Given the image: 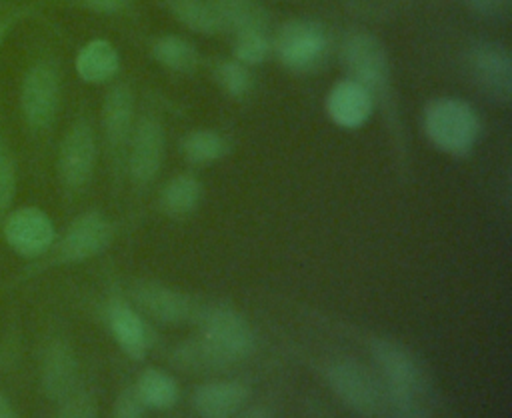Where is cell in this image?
Instances as JSON below:
<instances>
[{"label": "cell", "instance_id": "obj_1", "mask_svg": "<svg viewBox=\"0 0 512 418\" xmlns=\"http://www.w3.org/2000/svg\"><path fill=\"white\" fill-rule=\"evenodd\" d=\"M372 360L380 372L386 404L400 416H424L426 378L408 348L390 338H374L370 342Z\"/></svg>", "mask_w": 512, "mask_h": 418}, {"label": "cell", "instance_id": "obj_2", "mask_svg": "<svg viewBox=\"0 0 512 418\" xmlns=\"http://www.w3.org/2000/svg\"><path fill=\"white\" fill-rule=\"evenodd\" d=\"M422 128L428 142L444 154H468L480 136V118L472 104L456 96H440L426 104Z\"/></svg>", "mask_w": 512, "mask_h": 418}, {"label": "cell", "instance_id": "obj_3", "mask_svg": "<svg viewBox=\"0 0 512 418\" xmlns=\"http://www.w3.org/2000/svg\"><path fill=\"white\" fill-rule=\"evenodd\" d=\"M196 322L200 326V340L216 358L218 366L240 362L254 350V332L248 320L230 306L200 308Z\"/></svg>", "mask_w": 512, "mask_h": 418}, {"label": "cell", "instance_id": "obj_4", "mask_svg": "<svg viewBox=\"0 0 512 418\" xmlns=\"http://www.w3.org/2000/svg\"><path fill=\"white\" fill-rule=\"evenodd\" d=\"M330 40L316 20L294 18L284 22L272 38V52L280 64L292 72H312L328 56Z\"/></svg>", "mask_w": 512, "mask_h": 418}, {"label": "cell", "instance_id": "obj_5", "mask_svg": "<svg viewBox=\"0 0 512 418\" xmlns=\"http://www.w3.org/2000/svg\"><path fill=\"white\" fill-rule=\"evenodd\" d=\"M324 376L334 396L348 410L362 416H378L388 410L380 378L356 360H332L326 366Z\"/></svg>", "mask_w": 512, "mask_h": 418}, {"label": "cell", "instance_id": "obj_6", "mask_svg": "<svg viewBox=\"0 0 512 418\" xmlns=\"http://www.w3.org/2000/svg\"><path fill=\"white\" fill-rule=\"evenodd\" d=\"M348 78L370 90L374 100L388 94L390 64L384 44L366 30L350 32L340 48Z\"/></svg>", "mask_w": 512, "mask_h": 418}, {"label": "cell", "instance_id": "obj_7", "mask_svg": "<svg viewBox=\"0 0 512 418\" xmlns=\"http://www.w3.org/2000/svg\"><path fill=\"white\" fill-rule=\"evenodd\" d=\"M60 106V76L54 64L40 60L32 64L20 84V110L32 130H46Z\"/></svg>", "mask_w": 512, "mask_h": 418}, {"label": "cell", "instance_id": "obj_8", "mask_svg": "<svg viewBox=\"0 0 512 418\" xmlns=\"http://www.w3.org/2000/svg\"><path fill=\"white\" fill-rule=\"evenodd\" d=\"M468 70L478 88L494 102L506 104L512 96V58L506 46L482 40L470 46Z\"/></svg>", "mask_w": 512, "mask_h": 418}, {"label": "cell", "instance_id": "obj_9", "mask_svg": "<svg viewBox=\"0 0 512 418\" xmlns=\"http://www.w3.org/2000/svg\"><path fill=\"white\" fill-rule=\"evenodd\" d=\"M166 134L164 126L154 116L140 118L128 140V172L134 184H150L164 162Z\"/></svg>", "mask_w": 512, "mask_h": 418}, {"label": "cell", "instance_id": "obj_10", "mask_svg": "<svg viewBox=\"0 0 512 418\" xmlns=\"http://www.w3.org/2000/svg\"><path fill=\"white\" fill-rule=\"evenodd\" d=\"M132 300L140 314L168 326L184 324L200 312V306L186 292L150 280L132 288Z\"/></svg>", "mask_w": 512, "mask_h": 418}, {"label": "cell", "instance_id": "obj_11", "mask_svg": "<svg viewBox=\"0 0 512 418\" xmlns=\"http://www.w3.org/2000/svg\"><path fill=\"white\" fill-rule=\"evenodd\" d=\"M96 164V136L86 120H76L60 142L58 174L62 182L72 188H84Z\"/></svg>", "mask_w": 512, "mask_h": 418}, {"label": "cell", "instance_id": "obj_12", "mask_svg": "<svg viewBox=\"0 0 512 418\" xmlns=\"http://www.w3.org/2000/svg\"><path fill=\"white\" fill-rule=\"evenodd\" d=\"M112 242L110 220L96 210L74 218L60 240L58 256L62 262H84L98 256Z\"/></svg>", "mask_w": 512, "mask_h": 418}, {"label": "cell", "instance_id": "obj_13", "mask_svg": "<svg viewBox=\"0 0 512 418\" xmlns=\"http://www.w3.org/2000/svg\"><path fill=\"white\" fill-rule=\"evenodd\" d=\"M6 242L24 258L44 254L54 242L52 220L34 206L14 210L4 224Z\"/></svg>", "mask_w": 512, "mask_h": 418}, {"label": "cell", "instance_id": "obj_14", "mask_svg": "<svg viewBox=\"0 0 512 418\" xmlns=\"http://www.w3.org/2000/svg\"><path fill=\"white\" fill-rule=\"evenodd\" d=\"M374 110V96L368 88L352 78L336 82L326 94V114L328 118L344 128L356 130L368 122Z\"/></svg>", "mask_w": 512, "mask_h": 418}, {"label": "cell", "instance_id": "obj_15", "mask_svg": "<svg viewBox=\"0 0 512 418\" xmlns=\"http://www.w3.org/2000/svg\"><path fill=\"white\" fill-rule=\"evenodd\" d=\"M134 128V94L124 82L114 84L102 102V130L112 152L122 154Z\"/></svg>", "mask_w": 512, "mask_h": 418}, {"label": "cell", "instance_id": "obj_16", "mask_svg": "<svg viewBox=\"0 0 512 418\" xmlns=\"http://www.w3.org/2000/svg\"><path fill=\"white\" fill-rule=\"evenodd\" d=\"M106 322L112 338L132 360H142L148 350V328L142 314L122 298H114L106 306Z\"/></svg>", "mask_w": 512, "mask_h": 418}, {"label": "cell", "instance_id": "obj_17", "mask_svg": "<svg viewBox=\"0 0 512 418\" xmlns=\"http://www.w3.org/2000/svg\"><path fill=\"white\" fill-rule=\"evenodd\" d=\"M250 398V390L238 380H212L200 384L192 394V408L198 416L228 418L240 414Z\"/></svg>", "mask_w": 512, "mask_h": 418}, {"label": "cell", "instance_id": "obj_18", "mask_svg": "<svg viewBox=\"0 0 512 418\" xmlns=\"http://www.w3.org/2000/svg\"><path fill=\"white\" fill-rule=\"evenodd\" d=\"M42 388L54 402H62L78 390V364L68 344L54 342L46 350L42 362Z\"/></svg>", "mask_w": 512, "mask_h": 418}, {"label": "cell", "instance_id": "obj_19", "mask_svg": "<svg viewBox=\"0 0 512 418\" xmlns=\"http://www.w3.org/2000/svg\"><path fill=\"white\" fill-rule=\"evenodd\" d=\"M74 66L80 80L88 84H102L116 76L120 68V56L112 42L94 38L78 50Z\"/></svg>", "mask_w": 512, "mask_h": 418}, {"label": "cell", "instance_id": "obj_20", "mask_svg": "<svg viewBox=\"0 0 512 418\" xmlns=\"http://www.w3.org/2000/svg\"><path fill=\"white\" fill-rule=\"evenodd\" d=\"M202 200V182L190 174L182 172L164 182L158 202L160 210L172 218H182L192 214Z\"/></svg>", "mask_w": 512, "mask_h": 418}, {"label": "cell", "instance_id": "obj_21", "mask_svg": "<svg viewBox=\"0 0 512 418\" xmlns=\"http://www.w3.org/2000/svg\"><path fill=\"white\" fill-rule=\"evenodd\" d=\"M224 30L268 28V12L258 0H208Z\"/></svg>", "mask_w": 512, "mask_h": 418}, {"label": "cell", "instance_id": "obj_22", "mask_svg": "<svg viewBox=\"0 0 512 418\" xmlns=\"http://www.w3.org/2000/svg\"><path fill=\"white\" fill-rule=\"evenodd\" d=\"M134 390L140 396L146 410H168L178 400L176 380L160 368L142 370L136 378Z\"/></svg>", "mask_w": 512, "mask_h": 418}, {"label": "cell", "instance_id": "obj_23", "mask_svg": "<svg viewBox=\"0 0 512 418\" xmlns=\"http://www.w3.org/2000/svg\"><path fill=\"white\" fill-rule=\"evenodd\" d=\"M166 10L188 30L204 36L220 34L222 22L208 0H162Z\"/></svg>", "mask_w": 512, "mask_h": 418}, {"label": "cell", "instance_id": "obj_24", "mask_svg": "<svg viewBox=\"0 0 512 418\" xmlns=\"http://www.w3.org/2000/svg\"><path fill=\"white\" fill-rule=\"evenodd\" d=\"M152 58L172 72H192L198 66V50L192 42L176 34H164L154 40Z\"/></svg>", "mask_w": 512, "mask_h": 418}, {"label": "cell", "instance_id": "obj_25", "mask_svg": "<svg viewBox=\"0 0 512 418\" xmlns=\"http://www.w3.org/2000/svg\"><path fill=\"white\" fill-rule=\"evenodd\" d=\"M182 156L192 164H212L226 156L228 142L226 138L210 128L190 130L180 142Z\"/></svg>", "mask_w": 512, "mask_h": 418}, {"label": "cell", "instance_id": "obj_26", "mask_svg": "<svg viewBox=\"0 0 512 418\" xmlns=\"http://www.w3.org/2000/svg\"><path fill=\"white\" fill-rule=\"evenodd\" d=\"M272 52V38L268 34V28H248L234 32L232 42V54L238 62L246 66L262 64Z\"/></svg>", "mask_w": 512, "mask_h": 418}, {"label": "cell", "instance_id": "obj_27", "mask_svg": "<svg viewBox=\"0 0 512 418\" xmlns=\"http://www.w3.org/2000/svg\"><path fill=\"white\" fill-rule=\"evenodd\" d=\"M214 80L220 90L232 98H244L252 88V74L248 66L238 62L236 58L220 60L214 66Z\"/></svg>", "mask_w": 512, "mask_h": 418}, {"label": "cell", "instance_id": "obj_28", "mask_svg": "<svg viewBox=\"0 0 512 418\" xmlns=\"http://www.w3.org/2000/svg\"><path fill=\"white\" fill-rule=\"evenodd\" d=\"M98 408L96 402L92 400L90 394L76 390L72 392L68 398H64L62 402H58V414L60 416H80V418H88V416H96Z\"/></svg>", "mask_w": 512, "mask_h": 418}, {"label": "cell", "instance_id": "obj_29", "mask_svg": "<svg viewBox=\"0 0 512 418\" xmlns=\"http://www.w3.org/2000/svg\"><path fill=\"white\" fill-rule=\"evenodd\" d=\"M16 192V168L10 156L0 154V214L10 206Z\"/></svg>", "mask_w": 512, "mask_h": 418}, {"label": "cell", "instance_id": "obj_30", "mask_svg": "<svg viewBox=\"0 0 512 418\" xmlns=\"http://www.w3.org/2000/svg\"><path fill=\"white\" fill-rule=\"evenodd\" d=\"M114 416L118 418H138V416H144L146 414V406L142 404L140 396L136 394L134 386L132 388H124L116 402H114Z\"/></svg>", "mask_w": 512, "mask_h": 418}, {"label": "cell", "instance_id": "obj_31", "mask_svg": "<svg viewBox=\"0 0 512 418\" xmlns=\"http://www.w3.org/2000/svg\"><path fill=\"white\" fill-rule=\"evenodd\" d=\"M78 4L90 12L116 14L126 10L132 4V0H78Z\"/></svg>", "mask_w": 512, "mask_h": 418}, {"label": "cell", "instance_id": "obj_32", "mask_svg": "<svg viewBox=\"0 0 512 418\" xmlns=\"http://www.w3.org/2000/svg\"><path fill=\"white\" fill-rule=\"evenodd\" d=\"M470 2L476 4V6L482 8V10H492V12L506 4V0H470Z\"/></svg>", "mask_w": 512, "mask_h": 418}, {"label": "cell", "instance_id": "obj_33", "mask_svg": "<svg viewBox=\"0 0 512 418\" xmlns=\"http://www.w3.org/2000/svg\"><path fill=\"white\" fill-rule=\"evenodd\" d=\"M8 416H16L10 402L4 398V394H0V418H8Z\"/></svg>", "mask_w": 512, "mask_h": 418}, {"label": "cell", "instance_id": "obj_34", "mask_svg": "<svg viewBox=\"0 0 512 418\" xmlns=\"http://www.w3.org/2000/svg\"><path fill=\"white\" fill-rule=\"evenodd\" d=\"M14 20H16L14 16L0 18V44H2V40H4V36H6V32H8V28L12 26V22H14Z\"/></svg>", "mask_w": 512, "mask_h": 418}]
</instances>
